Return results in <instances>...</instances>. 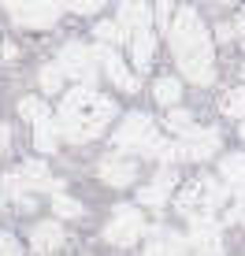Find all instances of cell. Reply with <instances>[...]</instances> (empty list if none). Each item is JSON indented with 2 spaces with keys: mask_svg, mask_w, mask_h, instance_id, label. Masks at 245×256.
I'll use <instances>...</instances> for the list:
<instances>
[{
  "mask_svg": "<svg viewBox=\"0 0 245 256\" xmlns=\"http://www.w3.org/2000/svg\"><path fill=\"white\" fill-rule=\"evenodd\" d=\"M148 22H152L148 0H122L119 4V26L122 30H148Z\"/></svg>",
  "mask_w": 245,
  "mask_h": 256,
  "instance_id": "obj_12",
  "label": "cell"
},
{
  "mask_svg": "<svg viewBox=\"0 0 245 256\" xmlns=\"http://www.w3.org/2000/svg\"><path fill=\"white\" fill-rule=\"evenodd\" d=\"M97 171H100V178L108 182V186H130V182H134V174H138V167L130 164V160H116V156H108Z\"/></svg>",
  "mask_w": 245,
  "mask_h": 256,
  "instance_id": "obj_14",
  "label": "cell"
},
{
  "mask_svg": "<svg viewBox=\"0 0 245 256\" xmlns=\"http://www.w3.org/2000/svg\"><path fill=\"white\" fill-rule=\"evenodd\" d=\"M216 38H220V41H226V38H234V26H220V30H216Z\"/></svg>",
  "mask_w": 245,
  "mask_h": 256,
  "instance_id": "obj_31",
  "label": "cell"
},
{
  "mask_svg": "<svg viewBox=\"0 0 245 256\" xmlns=\"http://www.w3.org/2000/svg\"><path fill=\"white\" fill-rule=\"evenodd\" d=\"M220 171H223V178H226V182H230V186H234V190H238V197H245V156H242V152H234V156H226V160H223V167H220Z\"/></svg>",
  "mask_w": 245,
  "mask_h": 256,
  "instance_id": "obj_15",
  "label": "cell"
},
{
  "mask_svg": "<svg viewBox=\"0 0 245 256\" xmlns=\"http://www.w3.org/2000/svg\"><path fill=\"white\" fill-rule=\"evenodd\" d=\"M8 12L15 15V22L19 26H34V30H45L60 19V12H64V4L60 0H4Z\"/></svg>",
  "mask_w": 245,
  "mask_h": 256,
  "instance_id": "obj_4",
  "label": "cell"
},
{
  "mask_svg": "<svg viewBox=\"0 0 245 256\" xmlns=\"http://www.w3.org/2000/svg\"><path fill=\"white\" fill-rule=\"evenodd\" d=\"M8 138H12V130H8V126H0V148H8Z\"/></svg>",
  "mask_w": 245,
  "mask_h": 256,
  "instance_id": "obj_32",
  "label": "cell"
},
{
  "mask_svg": "<svg viewBox=\"0 0 245 256\" xmlns=\"http://www.w3.org/2000/svg\"><path fill=\"white\" fill-rule=\"evenodd\" d=\"M148 64H152V34L138 30V38H134V67L145 70Z\"/></svg>",
  "mask_w": 245,
  "mask_h": 256,
  "instance_id": "obj_16",
  "label": "cell"
},
{
  "mask_svg": "<svg viewBox=\"0 0 245 256\" xmlns=\"http://www.w3.org/2000/svg\"><path fill=\"white\" fill-rule=\"evenodd\" d=\"M156 126H152V119L142 116V112H134V116H126L119 122V130H116V145L119 148H138V152H152L156 148Z\"/></svg>",
  "mask_w": 245,
  "mask_h": 256,
  "instance_id": "obj_5",
  "label": "cell"
},
{
  "mask_svg": "<svg viewBox=\"0 0 245 256\" xmlns=\"http://www.w3.org/2000/svg\"><path fill=\"white\" fill-rule=\"evenodd\" d=\"M97 60L104 64V70H108V78H112V82L119 86V90H126V93H138V86H142V82H138V78L130 74L126 67H122V60H119V56H116L112 48H97Z\"/></svg>",
  "mask_w": 245,
  "mask_h": 256,
  "instance_id": "obj_11",
  "label": "cell"
},
{
  "mask_svg": "<svg viewBox=\"0 0 245 256\" xmlns=\"http://www.w3.org/2000/svg\"><path fill=\"white\" fill-rule=\"evenodd\" d=\"M152 93H156V100L160 104H178V96H182V86H178V78H156V86H152Z\"/></svg>",
  "mask_w": 245,
  "mask_h": 256,
  "instance_id": "obj_17",
  "label": "cell"
},
{
  "mask_svg": "<svg viewBox=\"0 0 245 256\" xmlns=\"http://www.w3.org/2000/svg\"><path fill=\"white\" fill-rule=\"evenodd\" d=\"M142 234H145V219H142V212H138V208H126V204H119L116 212H112V223L104 226V238H108L112 245H119V249L134 245Z\"/></svg>",
  "mask_w": 245,
  "mask_h": 256,
  "instance_id": "obj_6",
  "label": "cell"
},
{
  "mask_svg": "<svg viewBox=\"0 0 245 256\" xmlns=\"http://www.w3.org/2000/svg\"><path fill=\"white\" fill-rule=\"evenodd\" d=\"M60 70L78 78V82H90V78L97 74V48H86V45H78V41L64 45L60 48Z\"/></svg>",
  "mask_w": 245,
  "mask_h": 256,
  "instance_id": "obj_7",
  "label": "cell"
},
{
  "mask_svg": "<svg viewBox=\"0 0 245 256\" xmlns=\"http://www.w3.org/2000/svg\"><path fill=\"white\" fill-rule=\"evenodd\" d=\"M168 15H171V0H156V22L168 26V22H171Z\"/></svg>",
  "mask_w": 245,
  "mask_h": 256,
  "instance_id": "obj_28",
  "label": "cell"
},
{
  "mask_svg": "<svg viewBox=\"0 0 245 256\" xmlns=\"http://www.w3.org/2000/svg\"><path fill=\"white\" fill-rule=\"evenodd\" d=\"M52 208H56V216H67V219H78V216H82V204H78L74 197H64V193H56Z\"/></svg>",
  "mask_w": 245,
  "mask_h": 256,
  "instance_id": "obj_22",
  "label": "cell"
},
{
  "mask_svg": "<svg viewBox=\"0 0 245 256\" xmlns=\"http://www.w3.org/2000/svg\"><path fill=\"white\" fill-rule=\"evenodd\" d=\"M168 126L171 130H178V134H186L190 126H194V119H190V112H182V108H174L171 116H168Z\"/></svg>",
  "mask_w": 245,
  "mask_h": 256,
  "instance_id": "obj_25",
  "label": "cell"
},
{
  "mask_svg": "<svg viewBox=\"0 0 245 256\" xmlns=\"http://www.w3.org/2000/svg\"><path fill=\"white\" fill-rule=\"evenodd\" d=\"M230 219H238V223H245V197H242V204L230 212Z\"/></svg>",
  "mask_w": 245,
  "mask_h": 256,
  "instance_id": "obj_30",
  "label": "cell"
},
{
  "mask_svg": "<svg viewBox=\"0 0 245 256\" xmlns=\"http://www.w3.org/2000/svg\"><path fill=\"white\" fill-rule=\"evenodd\" d=\"M216 4H230V0H216Z\"/></svg>",
  "mask_w": 245,
  "mask_h": 256,
  "instance_id": "obj_35",
  "label": "cell"
},
{
  "mask_svg": "<svg viewBox=\"0 0 245 256\" xmlns=\"http://www.w3.org/2000/svg\"><path fill=\"white\" fill-rule=\"evenodd\" d=\"M19 112H22V119H30V122H41V119H48V108H45V100H38V96H22V100H19Z\"/></svg>",
  "mask_w": 245,
  "mask_h": 256,
  "instance_id": "obj_18",
  "label": "cell"
},
{
  "mask_svg": "<svg viewBox=\"0 0 245 256\" xmlns=\"http://www.w3.org/2000/svg\"><path fill=\"white\" fill-rule=\"evenodd\" d=\"M234 34H245V12L238 15V26H234Z\"/></svg>",
  "mask_w": 245,
  "mask_h": 256,
  "instance_id": "obj_33",
  "label": "cell"
},
{
  "mask_svg": "<svg viewBox=\"0 0 245 256\" xmlns=\"http://www.w3.org/2000/svg\"><path fill=\"white\" fill-rule=\"evenodd\" d=\"M138 197H142V204H148V208H160L164 200H168V193H164L160 186H145L142 193H138Z\"/></svg>",
  "mask_w": 245,
  "mask_h": 256,
  "instance_id": "obj_24",
  "label": "cell"
},
{
  "mask_svg": "<svg viewBox=\"0 0 245 256\" xmlns=\"http://www.w3.org/2000/svg\"><path fill=\"white\" fill-rule=\"evenodd\" d=\"M112 119H116V100L86 90V86L71 90L64 96V104H60V134H64L67 141L97 138Z\"/></svg>",
  "mask_w": 245,
  "mask_h": 256,
  "instance_id": "obj_2",
  "label": "cell"
},
{
  "mask_svg": "<svg viewBox=\"0 0 245 256\" xmlns=\"http://www.w3.org/2000/svg\"><path fill=\"white\" fill-rule=\"evenodd\" d=\"M34 141H38L41 152H56V126H52L48 119H41L38 122V138H34Z\"/></svg>",
  "mask_w": 245,
  "mask_h": 256,
  "instance_id": "obj_19",
  "label": "cell"
},
{
  "mask_svg": "<svg viewBox=\"0 0 245 256\" xmlns=\"http://www.w3.org/2000/svg\"><path fill=\"white\" fill-rule=\"evenodd\" d=\"M223 112L234 119H245V90H230L223 96Z\"/></svg>",
  "mask_w": 245,
  "mask_h": 256,
  "instance_id": "obj_20",
  "label": "cell"
},
{
  "mask_svg": "<svg viewBox=\"0 0 245 256\" xmlns=\"http://www.w3.org/2000/svg\"><path fill=\"white\" fill-rule=\"evenodd\" d=\"M0 56H4V45H0Z\"/></svg>",
  "mask_w": 245,
  "mask_h": 256,
  "instance_id": "obj_36",
  "label": "cell"
},
{
  "mask_svg": "<svg viewBox=\"0 0 245 256\" xmlns=\"http://www.w3.org/2000/svg\"><path fill=\"white\" fill-rule=\"evenodd\" d=\"M242 138H245V119H242Z\"/></svg>",
  "mask_w": 245,
  "mask_h": 256,
  "instance_id": "obj_34",
  "label": "cell"
},
{
  "mask_svg": "<svg viewBox=\"0 0 245 256\" xmlns=\"http://www.w3.org/2000/svg\"><path fill=\"white\" fill-rule=\"evenodd\" d=\"M60 86H64V70H60V64H48L45 70H41V90H45V93H56Z\"/></svg>",
  "mask_w": 245,
  "mask_h": 256,
  "instance_id": "obj_21",
  "label": "cell"
},
{
  "mask_svg": "<svg viewBox=\"0 0 245 256\" xmlns=\"http://www.w3.org/2000/svg\"><path fill=\"white\" fill-rule=\"evenodd\" d=\"M30 245H34V252H38V256L56 252L60 245H64V226H60V223H38L30 230Z\"/></svg>",
  "mask_w": 245,
  "mask_h": 256,
  "instance_id": "obj_13",
  "label": "cell"
},
{
  "mask_svg": "<svg viewBox=\"0 0 245 256\" xmlns=\"http://www.w3.org/2000/svg\"><path fill=\"white\" fill-rule=\"evenodd\" d=\"M223 200H226V190L216 178H197V182H190V186L182 190L178 212L190 216V223H194V219H212V212L220 208Z\"/></svg>",
  "mask_w": 245,
  "mask_h": 256,
  "instance_id": "obj_3",
  "label": "cell"
},
{
  "mask_svg": "<svg viewBox=\"0 0 245 256\" xmlns=\"http://www.w3.org/2000/svg\"><path fill=\"white\" fill-rule=\"evenodd\" d=\"M97 38L108 41V45H119V41H126V30L119 22H97Z\"/></svg>",
  "mask_w": 245,
  "mask_h": 256,
  "instance_id": "obj_23",
  "label": "cell"
},
{
  "mask_svg": "<svg viewBox=\"0 0 245 256\" xmlns=\"http://www.w3.org/2000/svg\"><path fill=\"white\" fill-rule=\"evenodd\" d=\"M145 256H186V238H178L168 226H152L148 230V249Z\"/></svg>",
  "mask_w": 245,
  "mask_h": 256,
  "instance_id": "obj_10",
  "label": "cell"
},
{
  "mask_svg": "<svg viewBox=\"0 0 245 256\" xmlns=\"http://www.w3.org/2000/svg\"><path fill=\"white\" fill-rule=\"evenodd\" d=\"M0 256H19V245L12 238H0Z\"/></svg>",
  "mask_w": 245,
  "mask_h": 256,
  "instance_id": "obj_29",
  "label": "cell"
},
{
  "mask_svg": "<svg viewBox=\"0 0 245 256\" xmlns=\"http://www.w3.org/2000/svg\"><path fill=\"white\" fill-rule=\"evenodd\" d=\"M171 48L174 60H178L182 74L197 86L216 82V60H212V41H208L204 22L197 19L194 8H182L171 22Z\"/></svg>",
  "mask_w": 245,
  "mask_h": 256,
  "instance_id": "obj_1",
  "label": "cell"
},
{
  "mask_svg": "<svg viewBox=\"0 0 245 256\" xmlns=\"http://www.w3.org/2000/svg\"><path fill=\"white\" fill-rule=\"evenodd\" d=\"M174 182H178V174H174V167H164V171L156 174V182H152V186H160L164 193H168V190L174 186Z\"/></svg>",
  "mask_w": 245,
  "mask_h": 256,
  "instance_id": "obj_27",
  "label": "cell"
},
{
  "mask_svg": "<svg viewBox=\"0 0 245 256\" xmlns=\"http://www.w3.org/2000/svg\"><path fill=\"white\" fill-rule=\"evenodd\" d=\"M216 148H220V130H194L190 126L178 141V152L186 160H212Z\"/></svg>",
  "mask_w": 245,
  "mask_h": 256,
  "instance_id": "obj_8",
  "label": "cell"
},
{
  "mask_svg": "<svg viewBox=\"0 0 245 256\" xmlns=\"http://www.w3.org/2000/svg\"><path fill=\"white\" fill-rule=\"evenodd\" d=\"M104 4H108V0H67V8H71V12H82V15H90V12H100Z\"/></svg>",
  "mask_w": 245,
  "mask_h": 256,
  "instance_id": "obj_26",
  "label": "cell"
},
{
  "mask_svg": "<svg viewBox=\"0 0 245 256\" xmlns=\"http://www.w3.org/2000/svg\"><path fill=\"white\" fill-rule=\"evenodd\" d=\"M190 249L194 256H223V238L212 219H194L190 223Z\"/></svg>",
  "mask_w": 245,
  "mask_h": 256,
  "instance_id": "obj_9",
  "label": "cell"
}]
</instances>
